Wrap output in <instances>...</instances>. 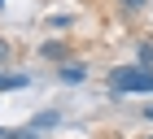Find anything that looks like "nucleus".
<instances>
[{
  "label": "nucleus",
  "instance_id": "nucleus-1",
  "mask_svg": "<svg viewBox=\"0 0 153 139\" xmlns=\"http://www.w3.org/2000/svg\"><path fill=\"white\" fill-rule=\"evenodd\" d=\"M109 87H114V91H153V70H144V65L114 70V74H109Z\"/></svg>",
  "mask_w": 153,
  "mask_h": 139
},
{
  "label": "nucleus",
  "instance_id": "nucleus-2",
  "mask_svg": "<svg viewBox=\"0 0 153 139\" xmlns=\"http://www.w3.org/2000/svg\"><path fill=\"white\" fill-rule=\"evenodd\" d=\"M26 74H0V91H13V87H26Z\"/></svg>",
  "mask_w": 153,
  "mask_h": 139
},
{
  "label": "nucleus",
  "instance_id": "nucleus-3",
  "mask_svg": "<svg viewBox=\"0 0 153 139\" xmlns=\"http://www.w3.org/2000/svg\"><path fill=\"white\" fill-rule=\"evenodd\" d=\"M61 122V113H53V109H48V113H39L35 122H31V130H48V126H57Z\"/></svg>",
  "mask_w": 153,
  "mask_h": 139
},
{
  "label": "nucleus",
  "instance_id": "nucleus-4",
  "mask_svg": "<svg viewBox=\"0 0 153 139\" xmlns=\"http://www.w3.org/2000/svg\"><path fill=\"white\" fill-rule=\"evenodd\" d=\"M83 74H88V70L74 65V61H70V65H61V83H83Z\"/></svg>",
  "mask_w": 153,
  "mask_h": 139
},
{
  "label": "nucleus",
  "instance_id": "nucleus-5",
  "mask_svg": "<svg viewBox=\"0 0 153 139\" xmlns=\"http://www.w3.org/2000/svg\"><path fill=\"white\" fill-rule=\"evenodd\" d=\"M144 4H149V0H123V9H127V13H140Z\"/></svg>",
  "mask_w": 153,
  "mask_h": 139
},
{
  "label": "nucleus",
  "instance_id": "nucleus-6",
  "mask_svg": "<svg viewBox=\"0 0 153 139\" xmlns=\"http://www.w3.org/2000/svg\"><path fill=\"white\" fill-rule=\"evenodd\" d=\"M144 117H149V122H153V104H149V109H144Z\"/></svg>",
  "mask_w": 153,
  "mask_h": 139
},
{
  "label": "nucleus",
  "instance_id": "nucleus-7",
  "mask_svg": "<svg viewBox=\"0 0 153 139\" xmlns=\"http://www.w3.org/2000/svg\"><path fill=\"white\" fill-rule=\"evenodd\" d=\"M0 4H4V0H0Z\"/></svg>",
  "mask_w": 153,
  "mask_h": 139
}]
</instances>
